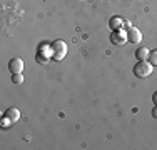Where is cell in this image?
I'll return each instance as SVG.
<instances>
[{
  "label": "cell",
  "instance_id": "4fadbf2b",
  "mask_svg": "<svg viewBox=\"0 0 157 150\" xmlns=\"http://www.w3.org/2000/svg\"><path fill=\"white\" fill-rule=\"evenodd\" d=\"M152 102H154V105H157V92L152 93Z\"/></svg>",
  "mask_w": 157,
  "mask_h": 150
},
{
  "label": "cell",
  "instance_id": "ba28073f",
  "mask_svg": "<svg viewBox=\"0 0 157 150\" xmlns=\"http://www.w3.org/2000/svg\"><path fill=\"white\" fill-rule=\"evenodd\" d=\"M149 54H151V52H149L145 47H139V48H137V52H136V57H137V60H147Z\"/></svg>",
  "mask_w": 157,
  "mask_h": 150
},
{
  "label": "cell",
  "instance_id": "8992f818",
  "mask_svg": "<svg viewBox=\"0 0 157 150\" xmlns=\"http://www.w3.org/2000/svg\"><path fill=\"white\" fill-rule=\"evenodd\" d=\"M3 115H5L7 118H10L13 123L20 120V110H18L17 107H10V108H7V110H5V114H3Z\"/></svg>",
  "mask_w": 157,
  "mask_h": 150
},
{
  "label": "cell",
  "instance_id": "5b68a950",
  "mask_svg": "<svg viewBox=\"0 0 157 150\" xmlns=\"http://www.w3.org/2000/svg\"><path fill=\"white\" fill-rule=\"evenodd\" d=\"M24 67H25V63H24V60L22 58H10V62H9V70L12 73H22L24 72Z\"/></svg>",
  "mask_w": 157,
  "mask_h": 150
},
{
  "label": "cell",
  "instance_id": "6da1fadb",
  "mask_svg": "<svg viewBox=\"0 0 157 150\" xmlns=\"http://www.w3.org/2000/svg\"><path fill=\"white\" fill-rule=\"evenodd\" d=\"M134 75H136L137 78H145L149 77V75L152 73V70H154V65H152L149 60H139V62L134 65Z\"/></svg>",
  "mask_w": 157,
  "mask_h": 150
},
{
  "label": "cell",
  "instance_id": "7a4b0ae2",
  "mask_svg": "<svg viewBox=\"0 0 157 150\" xmlns=\"http://www.w3.org/2000/svg\"><path fill=\"white\" fill-rule=\"evenodd\" d=\"M52 47V54H54V60H63L67 55V43L63 42V40H54V42L50 43Z\"/></svg>",
  "mask_w": 157,
  "mask_h": 150
},
{
  "label": "cell",
  "instance_id": "277c9868",
  "mask_svg": "<svg viewBox=\"0 0 157 150\" xmlns=\"http://www.w3.org/2000/svg\"><path fill=\"white\" fill-rule=\"evenodd\" d=\"M127 42L140 43L142 42V32L137 27H132V25H130V27L127 28Z\"/></svg>",
  "mask_w": 157,
  "mask_h": 150
},
{
  "label": "cell",
  "instance_id": "3957f363",
  "mask_svg": "<svg viewBox=\"0 0 157 150\" xmlns=\"http://www.w3.org/2000/svg\"><path fill=\"white\" fill-rule=\"evenodd\" d=\"M110 42L114 43V45H124V43L127 42V30H124V28L112 30Z\"/></svg>",
  "mask_w": 157,
  "mask_h": 150
},
{
  "label": "cell",
  "instance_id": "9c48e42d",
  "mask_svg": "<svg viewBox=\"0 0 157 150\" xmlns=\"http://www.w3.org/2000/svg\"><path fill=\"white\" fill-rule=\"evenodd\" d=\"M12 82L13 84H22V82H24V75L22 73H12Z\"/></svg>",
  "mask_w": 157,
  "mask_h": 150
},
{
  "label": "cell",
  "instance_id": "30bf717a",
  "mask_svg": "<svg viewBox=\"0 0 157 150\" xmlns=\"http://www.w3.org/2000/svg\"><path fill=\"white\" fill-rule=\"evenodd\" d=\"M147 60H149V62H151L152 65L155 67V65H157V50L151 52V54H149V58H147Z\"/></svg>",
  "mask_w": 157,
  "mask_h": 150
},
{
  "label": "cell",
  "instance_id": "8fae6325",
  "mask_svg": "<svg viewBox=\"0 0 157 150\" xmlns=\"http://www.w3.org/2000/svg\"><path fill=\"white\" fill-rule=\"evenodd\" d=\"M37 62H40V63H44V65H45V63L50 62V58L45 57V55H42V54H37Z\"/></svg>",
  "mask_w": 157,
  "mask_h": 150
},
{
  "label": "cell",
  "instance_id": "5bb4252c",
  "mask_svg": "<svg viewBox=\"0 0 157 150\" xmlns=\"http://www.w3.org/2000/svg\"><path fill=\"white\" fill-rule=\"evenodd\" d=\"M152 117H154V118H157V105H155L154 108H152Z\"/></svg>",
  "mask_w": 157,
  "mask_h": 150
},
{
  "label": "cell",
  "instance_id": "7c38bea8",
  "mask_svg": "<svg viewBox=\"0 0 157 150\" xmlns=\"http://www.w3.org/2000/svg\"><path fill=\"white\" fill-rule=\"evenodd\" d=\"M12 120H10V118H7L5 117V115H3V118H2V123H0V125H2V127H9V125H12Z\"/></svg>",
  "mask_w": 157,
  "mask_h": 150
},
{
  "label": "cell",
  "instance_id": "52a82bcc",
  "mask_svg": "<svg viewBox=\"0 0 157 150\" xmlns=\"http://www.w3.org/2000/svg\"><path fill=\"white\" fill-rule=\"evenodd\" d=\"M109 27L112 30H119V28L124 27V20H122V18H119V17H112L110 20H109Z\"/></svg>",
  "mask_w": 157,
  "mask_h": 150
}]
</instances>
